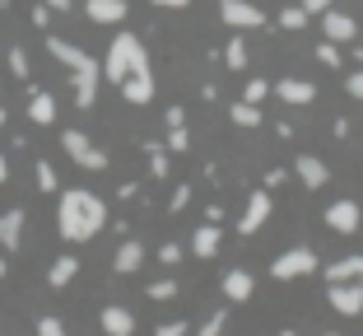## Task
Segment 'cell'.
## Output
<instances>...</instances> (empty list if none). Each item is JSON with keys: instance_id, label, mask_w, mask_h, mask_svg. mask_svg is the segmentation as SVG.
<instances>
[{"instance_id": "33", "label": "cell", "mask_w": 363, "mask_h": 336, "mask_svg": "<svg viewBox=\"0 0 363 336\" xmlns=\"http://www.w3.org/2000/svg\"><path fill=\"white\" fill-rule=\"evenodd\" d=\"M38 336H65L61 318H38Z\"/></svg>"}, {"instance_id": "28", "label": "cell", "mask_w": 363, "mask_h": 336, "mask_svg": "<svg viewBox=\"0 0 363 336\" xmlns=\"http://www.w3.org/2000/svg\"><path fill=\"white\" fill-rule=\"evenodd\" d=\"M224 323H228V313L219 308V313H210V318L201 323V332H196V336H219V332H224Z\"/></svg>"}, {"instance_id": "7", "label": "cell", "mask_w": 363, "mask_h": 336, "mask_svg": "<svg viewBox=\"0 0 363 336\" xmlns=\"http://www.w3.org/2000/svg\"><path fill=\"white\" fill-rule=\"evenodd\" d=\"M321 38H326V43H354V38H359V23L345 10H326L321 14Z\"/></svg>"}, {"instance_id": "32", "label": "cell", "mask_w": 363, "mask_h": 336, "mask_svg": "<svg viewBox=\"0 0 363 336\" xmlns=\"http://www.w3.org/2000/svg\"><path fill=\"white\" fill-rule=\"evenodd\" d=\"M317 61L335 70V65H340V47H335V43H321V47H317Z\"/></svg>"}, {"instance_id": "23", "label": "cell", "mask_w": 363, "mask_h": 336, "mask_svg": "<svg viewBox=\"0 0 363 336\" xmlns=\"http://www.w3.org/2000/svg\"><path fill=\"white\" fill-rule=\"evenodd\" d=\"M224 65H228V70H242V65H247V43H242V38H228V47H224Z\"/></svg>"}, {"instance_id": "31", "label": "cell", "mask_w": 363, "mask_h": 336, "mask_svg": "<svg viewBox=\"0 0 363 336\" xmlns=\"http://www.w3.org/2000/svg\"><path fill=\"white\" fill-rule=\"evenodd\" d=\"M150 299H154V304H163V299H177V285H172V281H154V285H150Z\"/></svg>"}, {"instance_id": "27", "label": "cell", "mask_w": 363, "mask_h": 336, "mask_svg": "<svg viewBox=\"0 0 363 336\" xmlns=\"http://www.w3.org/2000/svg\"><path fill=\"white\" fill-rule=\"evenodd\" d=\"M145 150H150V168H154V178H163V173H168V150H163V145H145Z\"/></svg>"}, {"instance_id": "8", "label": "cell", "mask_w": 363, "mask_h": 336, "mask_svg": "<svg viewBox=\"0 0 363 336\" xmlns=\"http://www.w3.org/2000/svg\"><path fill=\"white\" fill-rule=\"evenodd\" d=\"M326 224H331L335 234H359V224H363L359 201H331V206H326Z\"/></svg>"}, {"instance_id": "47", "label": "cell", "mask_w": 363, "mask_h": 336, "mask_svg": "<svg viewBox=\"0 0 363 336\" xmlns=\"http://www.w3.org/2000/svg\"><path fill=\"white\" fill-rule=\"evenodd\" d=\"M321 336H340V332H321Z\"/></svg>"}, {"instance_id": "24", "label": "cell", "mask_w": 363, "mask_h": 336, "mask_svg": "<svg viewBox=\"0 0 363 336\" xmlns=\"http://www.w3.org/2000/svg\"><path fill=\"white\" fill-rule=\"evenodd\" d=\"M33 173H38V192H56V187H61V183H56V168L47 159H38V168H33Z\"/></svg>"}, {"instance_id": "2", "label": "cell", "mask_w": 363, "mask_h": 336, "mask_svg": "<svg viewBox=\"0 0 363 336\" xmlns=\"http://www.w3.org/2000/svg\"><path fill=\"white\" fill-rule=\"evenodd\" d=\"M56 229H61L65 243H89L107 229V206L103 196L84 192V187H65L61 206H56Z\"/></svg>"}, {"instance_id": "4", "label": "cell", "mask_w": 363, "mask_h": 336, "mask_svg": "<svg viewBox=\"0 0 363 336\" xmlns=\"http://www.w3.org/2000/svg\"><path fill=\"white\" fill-rule=\"evenodd\" d=\"M61 150L70 154L79 168H89V173H103V168H107V154L98 150L94 141H89L84 131H61Z\"/></svg>"}, {"instance_id": "36", "label": "cell", "mask_w": 363, "mask_h": 336, "mask_svg": "<svg viewBox=\"0 0 363 336\" xmlns=\"http://www.w3.org/2000/svg\"><path fill=\"white\" fill-rule=\"evenodd\" d=\"M186 332H191L186 323H159L154 327V336H186Z\"/></svg>"}, {"instance_id": "22", "label": "cell", "mask_w": 363, "mask_h": 336, "mask_svg": "<svg viewBox=\"0 0 363 336\" xmlns=\"http://www.w3.org/2000/svg\"><path fill=\"white\" fill-rule=\"evenodd\" d=\"M228 117H233V126H261V108H252V103H242V98L228 108Z\"/></svg>"}, {"instance_id": "16", "label": "cell", "mask_w": 363, "mask_h": 336, "mask_svg": "<svg viewBox=\"0 0 363 336\" xmlns=\"http://www.w3.org/2000/svg\"><path fill=\"white\" fill-rule=\"evenodd\" d=\"M140 266H145V248H140L135 239H126L117 248V257H112V271H117V276H135Z\"/></svg>"}, {"instance_id": "6", "label": "cell", "mask_w": 363, "mask_h": 336, "mask_svg": "<svg viewBox=\"0 0 363 336\" xmlns=\"http://www.w3.org/2000/svg\"><path fill=\"white\" fill-rule=\"evenodd\" d=\"M219 14H224L228 28H261V23H266V10H261V5H252V0H224V5H219Z\"/></svg>"}, {"instance_id": "34", "label": "cell", "mask_w": 363, "mask_h": 336, "mask_svg": "<svg viewBox=\"0 0 363 336\" xmlns=\"http://www.w3.org/2000/svg\"><path fill=\"white\" fill-rule=\"evenodd\" d=\"M186 206H191V187H177V192H172V201H168V210L177 215V210H186Z\"/></svg>"}, {"instance_id": "25", "label": "cell", "mask_w": 363, "mask_h": 336, "mask_svg": "<svg viewBox=\"0 0 363 336\" xmlns=\"http://www.w3.org/2000/svg\"><path fill=\"white\" fill-rule=\"evenodd\" d=\"M303 23H308L303 5H284V10H279V28H303Z\"/></svg>"}, {"instance_id": "21", "label": "cell", "mask_w": 363, "mask_h": 336, "mask_svg": "<svg viewBox=\"0 0 363 336\" xmlns=\"http://www.w3.org/2000/svg\"><path fill=\"white\" fill-rule=\"evenodd\" d=\"M191 252L201 261H210L214 252H219V224H201L196 229V239H191Z\"/></svg>"}, {"instance_id": "39", "label": "cell", "mask_w": 363, "mask_h": 336, "mask_svg": "<svg viewBox=\"0 0 363 336\" xmlns=\"http://www.w3.org/2000/svg\"><path fill=\"white\" fill-rule=\"evenodd\" d=\"M163 117H168V131H172V126H186V112H182V108H168Z\"/></svg>"}, {"instance_id": "45", "label": "cell", "mask_w": 363, "mask_h": 336, "mask_svg": "<svg viewBox=\"0 0 363 336\" xmlns=\"http://www.w3.org/2000/svg\"><path fill=\"white\" fill-rule=\"evenodd\" d=\"M5 271H10V261H5V257H0V281H5Z\"/></svg>"}, {"instance_id": "41", "label": "cell", "mask_w": 363, "mask_h": 336, "mask_svg": "<svg viewBox=\"0 0 363 336\" xmlns=\"http://www.w3.org/2000/svg\"><path fill=\"white\" fill-rule=\"evenodd\" d=\"M284 178H289L284 168H270V173H266V187H284Z\"/></svg>"}, {"instance_id": "46", "label": "cell", "mask_w": 363, "mask_h": 336, "mask_svg": "<svg viewBox=\"0 0 363 336\" xmlns=\"http://www.w3.org/2000/svg\"><path fill=\"white\" fill-rule=\"evenodd\" d=\"M5 117H10V112H5V108H0V126H5Z\"/></svg>"}, {"instance_id": "11", "label": "cell", "mask_w": 363, "mask_h": 336, "mask_svg": "<svg viewBox=\"0 0 363 336\" xmlns=\"http://www.w3.org/2000/svg\"><path fill=\"white\" fill-rule=\"evenodd\" d=\"M331 308L335 313H345V318H359L363 313V285H331Z\"/></svg>"}, {"instance_id": "1", "label": "cell", "mask_w": 363, "mask_h": 336, "mask_svg": "<svg viewBox=\"0 0 363 336\" xmlns=\"http://www.w3.org/2000/svg\"><path fill=\"white\" fill-rule=\"evenodd\" d=\"M103 80H112V85L126 94V103H135V108H145L154 98L150 52H145V43H140L135 33H117V38H112V47H107V56H103Z\"/></svg>"}, {"instance_id": "17", "label": "cell", "mask_w": 363, "mask_h": 336, "mask_svg": "<svg viewBox=\"0 0 363 336\" xmlns=\"http://www.w3.org/2000/svg\"><path fill=\"white\" fill-rule=\"evenodd\" d=\"M84 14L94 23H121L126 19V0H84Z\"/></svg>"}, {"instance_id": "37", "label": "cell", "mask_w": 363, "mask_h": 336, "mask_svg": "<svg viewBox=\"0 0 363 336\" xmlns=\"http://www.w3.org/2000/svg\"><path fill=\"white\" fill-rule=\"evenodd\" d=\"M345 89H350V98H363V65H359V70H354L350 80H345Z\"/></svg>"}, {"instance_id": "19", "label": "cell", "mask_w": 363, "mask_h": 336, "mask_svg": "<svg viewBox=\"0 0 363 336\" xmlns=\"http://www.w3.org/2000/svg\"><path fill=\"white\" fill-rule=\"evenodd\" d=\"M28 117L38 121V126H52V121H56V98L47 94V89H33V98H28Z\"/></svg>"}, {"instance_id": "13", "label": "cell", "mask_w": 363, "mask_h": 336, "mask_svg": "<svg viewBox=\"0 0 363 336\" xmlns=\"http://www.w3.org/2000/svg\"><path fill=\"white\" fill-rule=\"evenodd\" d=\"M294 173H298V183H303V187H312V192L331 183V168H326L321 159H312V154H298V163H294Z\"/></svg>"}, {"instance_id": "29", "label": "cell", "mask_w": 363, "mask_h": 336, "mask_svg": "<svg viewBox=\"0 0 363 336\" xmlns=\"http://www.w3.org/2000/svg\"><path fill=\"white\" fill-rule=\"evenodd\" d=\"M266 94H270V85H266V80H247V98H242V103L261 108V98H266Z\"/></svg>"}, {"instance_id": "35", "label": "cell", "mask_w": 363, "mask_h": 336, "mask_svg": "<svg viewBox=\"0 0 363 336\" xmlns=\"http://www.w3.org/2000/svg\"><path fill=\"white\" fill-rule=\"evenodd\" d=\"M159 261H163V266H177V261H182V248H177V243H163V248H159Z\"/></svg>"}, {"instance_id": "40", "label": "cell", "mask_w": 363, "mask_h": 336, "mask_svg": "<svg viewBox=\"0 0 363 336\" xmlns=\"http://www.w3.org/2000/svg\"><path fill=\"white\" fill-rule=\"evenodd\" d=\"M33 23H38V28H47V23H52V10H47V5H38V10H33Z\"/></svg>"}, {"instance_id": "5", "label": "cell", "mask_w": 363, "mask_h": 336, "mask_svg": "<svg viewBox=\"0 0 363 336\" xmlns=\"http://www.w3.org/2000/svg\"><path fill=\"white\" fill-rule=\"evenodd\" d=\"M312 271H317V252L312 248H289L270 261V276L275 281H298V276H312Z\"/></svg>"}, {"instance_id": "26", "label": "cell", "mask_w": 363, "mask_h": 336, "mask_svg": "<svg viewBox=\"0 0 363 336\" xmlns=\"http://www.w3.org/2000/svg\"><path fill=\"white\" fill-rule=\"evenodd\" d=\"M5 65L14 70V80H28V75H33V70H28V56H23V47H14V52L5 56Z\"/></svg>"}, {"instance_id": "18", "label": "cell", "mask_w": 363, "mask_h": 336, "mask_svg": "<svg viewBox=\"0 0 363 336\" xmlns=\"http://www.w3.org/2000/svg\"><path fill=\"white\" fill-rule=\"evenodd\" d=\"M19 243H23V210L14 206V210H5V215H0V248L14 252Z\"/></svg>"}, {"instance_id": "14", "label": "cell", "mask_w": 363, "mask_h": 336, "mask_svg": "<svg viewBox=\"0 0 363 336\" xmlns=\"http://www.w3.org/2000/svg\"><path fill=\"white\" fill-rule=\"evenodd\" d=\"M252 294H257V276L252 271H228L224 276V299L228 304H247Z\"/></svg>"}, {"instance_id": "43", "label": "cell", "mask_w": 363, "mask_h": 336, "mask_svg": "<svg viewBox=\"0 0 363 336\" xmlns=\"http://www.w3.org/2000/svg\"><path fill=\"white\" fill-rule=\"evenodd\" d=\"M70 5H75V0H47V10H56V14H61V10H70Z\"/></svg>"}, {"instance_id": "9", "label": "cell", "mask_w": 363, "mask_h": 336, "mask_svg": "<svg viewBox=\"0 0 363 336\" xmlns=\"http://www.w3.org/2000/svg\"><path fill=\"white\" fill-rule=\"evenodd\" d=\"M326 285H363V257H335L326 261Z\"/></svg>"}, {"instance_id": "10", "label": "cell", "mask_w": 363, "mask_h": 336, "mask_svg": "<svg viewBox=\"0 0 363 336\" xmlns=\"http://www.w3.org/2000/svg\"><path fill=\"white\" fill-rule=\"evenodd\" d=\"M266 220H270V192H252V196H247V210H242L238 234H257Z\"/></svg>"}, {"instance_id": "15", "label": "cell", "mask_w": 363, "mask_h": 336, "mask_svg": "<svg viewBox=\"0 0 363 336\" xmlns=\"http://www.w3.org/2000/svg\"><path fill=\"white\" fill-rule=\"evenodd\" d=\"M275 94L284 98V103H294V108H303V103H312V98H317V85H312V80H279L275 85Z\"/></svg>"}, {"instance_id": "20", "label": "cell", "mask_w": 363, "mask_h": 336, "mask_svg": "<svg viewBox=\"0 0 363 336\" xmlns=\"http://www.w3.org/2000/svg\"><path fill=\"white\" fill-rule=\"evenodd\" d=\"M79 276V257H70V252H65V257H56L52 261V271H47V285H52V290H65V285L75 281Z\"/></svg>"}, {"instance_id": "12", "label": "cell", "mask_w": 363, "mask_h": 336, "mask_svg": "<svg viewBox=\"0 0 363 336\" xmlns=\"http://www.w3.org/2000/svg\"><path fill=\"white\" fill-rule=\"evenodd\" d=\"M98 323H103L107 336H135V313H130V308H121V304H107Z\"/></svg>"}, {"instance_id": "38", "label": "cell", "mask_w": 363, "mask_h": 336, "mask_svg": "<svg viewBox=\"0 0 363 336\" xmlns=\"http://www.w3.org/2000/svg\"><path fill=\"white\" fill-rule=\"evenodd\" d=\"M298 5H303V14H326L331 10V0H298Z\"/></svg>"}, {"instance_id": "30", "label": "cell", "mask_w": 363, "mask_h": 336, "mask_svg": "<svg viewBox=\"0 0 363 336\" xmlns=\"http://www.w3.org/2000/svg\"><path fill=\"white\" fill-rule=\"evenodd\" d=\"M186 145H191V136H186V126H172V131H168V154H182Z\"/></svg>"}, {"instance_id": "3", "label": "cell", "mask_w": 363, "mask_h": 336, "mask_svg": "<svg viewBox=\"0 0 363 336\" xmlns=\"http://www.w3.org/2000/svg\"><path fill=\"white\" fill-rule=\"evenodd\" d=\"M47 52L70 70V85H75V103L79 108H94L98 103V85H103V65L84 52V47L65 43V38H47Z\"/></svg>"}, {"instance_id": "44", "label": "cell", "mask_w": 363, "mask_h": 336, "mask_svg": "<svg viewBox=\"0 0 363 336\" xmlns=\"http://www.w3.org/2000/svg\"><path fill=\"white\" fill-rule=\"evenodd\" d=\"M5 178H10V159L0 154V187H5Z\"/></svg>"}, {"instance_id": "42", "label": "cell", "mask_w": 363, "mask_h": 336, "mask_svg": "<svg viewBox=\"0 0 363 336\" xmlns=\"http://www.w3.org/2000/svg\"><path fill=\"white\" fill-rule=\"evenodd\" d=\"M154 5H163V10H186L191 0H154Z\"/></svg>"}]
</instances>
